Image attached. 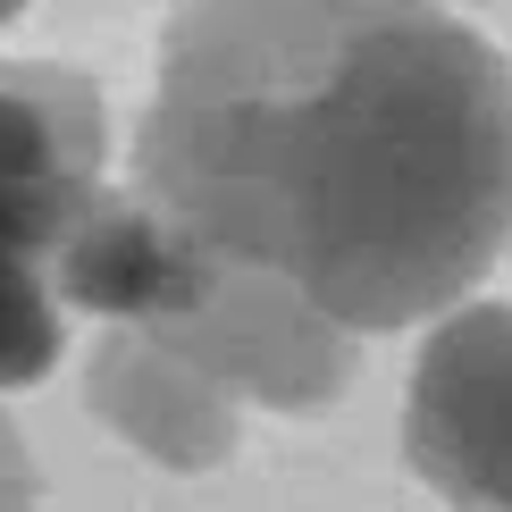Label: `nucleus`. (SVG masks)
<instances>
[{
  "mask_svg": "<svg viewBox=\"0 0 512 512\" xmlns=\"http://www.w3.org/2000/svg\"><path fill=\"white\" fill-rule=\"evenodd\" d=\"M126 194L345 336L412 328L512 236V68L445 0H177Z\"/></svg>",
  "mask_w": 512,
  "mask_h": 512,
  "instance_id": "f257e3e1",
  "label": "nucleus"
},
{
  "mask_svg": "<svg viewBox=\"0 0 512 512\" xmlns=\"http://www.w3.org/2000/svg\"><path fill=\"white\" fill-rule=\"evenodd\" d=\"M59 294L76 311L160 336L210 387H227L236 403H269V412H311V403L345 395L353 370V345L328 311H311L294 286L261 269L202 252L143 194H101L84 236L68 244Z\"/></svg>",
  "mask_w": 512,
  "mask_h": 512,
  "instance_id": "f03ea898",
  "label": "nucleus"
},
{
  "mask_svg": "<svg viewBox=\"0 0 512 512\" xmlns=\"http://www.w3.org/2000/svg\"><path fill=\"white\" fill-rule=\"evenodd\" d=\"M101 210V93L59 59H0V395L59 361V269Z\"/></svg>",
  "mask_w": 512,
  "mask_h": 512,
  "instance_id": "7ed1b4c3",
  "label": "nucleus"
},
{
  "mask_svg": "<svg viewBox=\"0 0 512 512\" xmlns=\"http://www.w3.org/2000/svg\"><path fill=\"white\" fill-rule=\"evenodd\" d=\"M403 462L445 512H512V303H471L429 336L403 403Z\"/></svg>",
  "mask_w": 512,
  "mask_h": 512,
  "instance_id": "20e7f679",
  "label": "nucleus"
},
{
  "mask_svg": "<svg viewBox=\"0 0 512 512\" xmlns=\"http://www.w3.org/2000/svg\"><path fill=\"white\" fill-rule=\"evenodd\" d=\"M93 412L168 471H210L236 454V395L210 387L185 353H168L143 328H110L93 345Z\"/></svg>",
  "mask_w": 512,
  "mask_h": 512,
  "instance_id": "39448f33",
  "label": "nucleus"
},
{
  "mask_svg": "<svg viewBox=\"0 0 512 512\" xmlns=\"http://www.w3.org/2000/svg\"><path fill=\"white\" fill-rule=\"evenodd\" d=\"M0 512H34V462L9 420H0Z\"/></svg>",
  "mask_w": 512,
  "mask_h": 512,
  "instance_id": "423d86ee",
  "label": "nucleus"
},
{
  "mask_svg": "<svg viewBox=\"0 0 512 512\" xmlns=\"http://www.w3.org/2000/svg\"><path fill=\"white\" fill-rule=\"evenodd\" d=\"M17 9H26V0H0V26H9V17H17Z\"/></svg>",
  "mask_w": 512,
  "mask_h": 512,
  "instance_id": "0eeeda50",
  "label": "nucleus"
}]
</instances>
